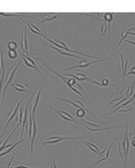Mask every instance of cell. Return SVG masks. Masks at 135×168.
<instances>
[{
  "instance_id": "1",
  "label": "cell",
  "mask_w": 135,
  "mask_h": 168,
  "mask_svg": "<svg viewBox=\"0 0 135 168\" xmlns=\"http://www.w3.org/2000/svg\"><path fill=\"white\" fill-rule=\"evenodd\" d=\"M122 139V143L118 146V151L122 158L124 157V168H127L128 164V155L129 152V138H128V126L126 125L125 132H124V137Z\"/></svg>"
},
{
  "instance_id": "2",
  "label": "cell",
  "mask_w": 135,
  "mask_h": 168,
  "mask_svg": "<svg viewBox=\"0 0 135 168\" xmlns=\"http://www.w3.org/2000/svg\"><path fill=\"white\" fill-rule=\"evenodd\" d=\"M37 59L38 60V61L40 62V63H41L42 64L44 65V66H45V67L46 68V69H48V70L49 71H50L51 72H52V73H53L54 75H56L57 77H58V78H60V79L61 80H62L63 81V82L64 83V84H65L66 85H67L68 86L69 88H70V89H71L72 91H73V92H76V94H78V95H80V96H82V97H84L83 95H82V94L80 92V91H78L77 89H76V88H74V87H73V86H71V85L70 84V83L68 82V78H65V77H63V76H62L61 75H60L59 73H58V72H56V71H55V70H53V69H52V68H50V66H48L47 64H46V63H44V60L43 59L41 58V57H40H40H37Z\"/></svg>"
},
{
  "instance_id": "3",
  "label": "cell",
  "mask_w": 135,
  "mask_h": 168,
  "mask_svg": "<svg viewBox=\"0 0 135 168\" xmlns=\"http://www.w3.org/2000/svg\"><path fill=\"white\" fill-rule=\"evenodd\" d=\"M82 140V137H57V136H54V137H50L46 138V140L43 142L41 144L42 146H46L48 144H55V143H58L59 142L62 141V140Z\"/></svg>"
},
{
  "instance_id": "4",
  "label": "cell",
  "mask_w": 135,
  "mask_h": 168,
  "mask_svg": "<svg viewBox=\"0 0 135 168\" xmlns=\"http://www.w3.org/2000/svg\"><path fill=\"white\" fill-rule=\"evenodd\" d=\"M21 61L22 60H20V62H18L16 66H14L10 70V72H8V73L7 74V76L5 78V81H4V89H3V93H2V101L3 102V99H4V92H5L6 89H7L8 86L11 83L12 80H13L14 75L15 72L17 70L18 67H19L20 64L21 63Z\"/></svg>"
},
{
  "instance_id": "5",
  "label": "cell",
  "mask_w": 135,
  "mask_h": 168,
  "mask_svg": "<svg viewBox=\"0 0 135 168\" xmlns=\"http://www.w3.org/2000/svg\"><path fill=\"white\" fill-rule=\"evenodd\" d=\"M20 57H21V58H22V60L24 61L25 64L28 67H29V68H31V69H33L34 70H35L38 73H39L42 77H43V78H44V75L42 74V72H40V69H38V67L37 65H36V63H34V61L32 60V59H31L30 57H28V56L26 55L25 53H23L22 52H21V50H20Z\"/></svg>"
},
{
  "instance_id": "6",
  "label": "cell",
  "mask_w": 135,
  "mask_h": 168,
  "mask_svg": "<svg viewBox=\"0 0 135 168\" xmlns=\"http://www.w3.org/2000/svg\"><path fill=\"white\" fill-rule=\"evenodd\" d=\"M110 57H106V58H103V59H100V60H94V61H92V62H87L86 60H81L80 62V64L78 66H72V67H68V68H66L64 69V70L67 71V70H70V69H85V68L88 67L90 66L91 65L94 64V63H99V62H101L104 61V60H110Z\"/></svg>"
},
{
  "instance_id": "7",
  "label": "cell",
  "mask_w": 135,
  "mask_h": 168,
  "mask_svg": "<svg viewBox=\"0 0 135 168\" xmlns=\"http://www.w3.org/2000/svg\"><path fill=\"white\" fill-rule=\"evenodd\" d=\"M24 99L25 98H22V99L20 100V101H19V102L17 103V104H16V106H15L14 107L13 109H12L11 110H10V113L8 114V120H7V122H6V125H5V126H4V129L2 130V134H1V135H0V138H2V135L4 134V133L5 132V131H6V129H7V128H8V125H9V122H10V121L13 119V118L15 116V115L16 114V113H17V111L19 110V108H20V104H21V102H22V101H24Z\"/></svg>"
},
{
  "instance_id": "8",
  "label": "cell",
  "mask_w": 135,
  "mask_h": 168,
  "mask_svg": "<svg viewBox=\"0 0 135 168\" xmlns=\"http://www.w3.org/2000/svg\"><path fill=\"white\" fill-rule=\"evenodd\" d=\"M21 50L25 54H28V45L27 41V26L24 23L23 35H22V41H21Z\"/></svg>"
},
{
  "instance_id": "9",
  "label": "cell",
  "mask_w": 135,
  "mask_h": 168,
  "mask_svg": "<svg viewBox=\"0 0 135 168\" xmlns=\"http://www.w3.org/2000/svg\"><path fill=\"white\" fill-rule=\"evenodd\" d=\"M114 17V14L112 13H105L103 14V17H102V20H103L104 22H106L107 23V26H108V38L110 40V32H111V28H110V24L111 22L112 21Z\"/></svg>"
},
{
  "instance_id": "10",
  "label": "cell",
  "mask_w": 135,
  "mask_h": 168,
  "mask_svg": "<svg viewBox=\"0 0 135 168\" xmlns=\"http://www.w3.org/2000/svg\"><path fill=\"white\" fill-rule=\"evenodd\" d=\"M34 94H35V93H33V95L30 96V98H28V101H27L26 105V108H25V110H24V113H23V120H22V128H21V130H20V137H21V136L22 135V132H23L24 128H25L27 122H28V121H27V117H28V113H27V109H28V104H29V103L31 102L32 99V98H33V95H34Z\"/></svg>"
},
{
  "instance_id": "11",
  "label": "cell",
  "mask_w": 135,
  "mask_h": 168,
  "mask_svg": "<svg viewBox=\"0 0 135 168\" xmlns=\"http://www.w3.org/2000/svg\"><path fill=\"white\" fill-rule=\"evenodd\" d=\"M134 29V27L133 26H130V27H129V28H128V29H126L125 30H124V31H122V32H121V35H120V40H119V42H118V44H117V46H116V49H115V50L113 51V53H112V56H113L114 55V53H116V51L117 50V49L118 48V47L121 45V44H122V42L124 40V39L127 38V36L128 35H129V32H130L131 30H133Z\"/></svg>"
},
{
  "instance_id": "12",
  "label": "cell",
  "mask_w": 135,
  "mask_h": 168,
  "mask_svg": "<svg viewBox=\"0 0 135 168\" xmlns=\"http://www.w3.org/2000/svg\"><path fill=\"white\" fill-rule=\"evenodd\" d=\"M32 141L30 143V154H31V155H33V145H34V139H35L36 134H37V126H36L35 117H32Z\"/></svg>"
},
{
  "instance_id": "13",
  "label": "cell",
  "mask_w": 135,
  "mask_h": 168,
  "mask_svg": "<svg viewBox=\"0 0 135 168\" xmlns=\"http://www.w3.org/2000/svg\"><path fill=\"white\" fill-rule=\"evenodd\" d=\"M44 45L46 47H47L52 48V49L55 50H56L57 52H58L60 54H62V55H63V56H66V57H74V58H76V59H79V60H84V59L81 58V57H78V56L74 55V54H71V53H70L65 52V51L62 50H61V49H58V48L56 47L52 46V45H47V44H44Z\"/></svg>"
},
{
  "instance_id": "14",
  "label": "cell",
  "mask_w": 135,
  "mask_h": 168,
  "mask_svg": "<svg viewBox=\"0 0 135 168\" xmlns=\"http://www.w3.org/2000/svg\"><path fill=\"white\" fill-rule=\"evenodd\" d=\"M21 20H22L23 21V23L26 24V25L28 26V29H29V30L32 32L34 33V34H36V35H40V36H41L42 35H43V33H42L41 32H40V30L38 28L37 26H34V24H32V23L28 22V21H27V20H24L22 19V18Z\"/></svg>"
},
{
  "instance_id": "15",
  "label": "cell",
  "mask_w": 135,
  "mask_h": 168,
  "mask_svg": "<svg viewBox=\"0 0 135 168\" xmlns=\"http://www.w3.org/2000/svg\"><path fill=\"white\" fill-rule=\"evenodd\" d=\"M84 126L86 127V128L88 130V131H92V132H96V131H107V130H110V129H117V128H123V126H117V127H105V128H91L90 126L87 125L86 124H85L83 122Z\"/></svg>"
},
{
  "instance_id": "16",
  "label": "cell",
  "mask_w": 135,
  "mask_h": 168,
  "mask_svg": "<svg viewBox=\"0 0 135 168\" xmlns=\"http://www.w3.org/2000/svg\"><path fill=\"white\" fill-rule=\"evenodd\" d=\"M1 16L4 17H19L20 19H22V17H27V18H34V17L28 16V15L25 14H12V13H0Z\"/></svg>"
},
{
  "instance_id": "17",
  "label": "cell",
  "mask_w": 135,
  "mask_h": 168,
  "mask_svg": "<svg viewBox=\"0 0 135 168\" xmlns=\"http://www.w3.org/2000/svg\"><path fill=\"white\" fill-rule=\"evenodd\" d=\"M58 14H53V13H48L46 14L44 17H42V19L40 20V22L41 23H45L46 21H51L54 19H56L58 17Z\"/></svg>"
},
{
  "instance_id": "18",
  "label": "cell",
  "mask_w": 135,
  "mask_h": 168,
  "mask_svg": "<svg viewBox=\"0 0 135 168\" xmlns=\"http://www.w3.org/2000/svg\"><path fill=\"white\" fill-rule=\"evenodd\" d=\"M26 140V138H23V139H22L21 140H19V141L17 142V143H16L15 144H13L11 146H10V148H8V149H4V150H3L2 152H0V157H2V156H4V155H7L8 153H9V152H11L12 150H13L14 149L15 147H16V146H17L18 144H20V143H22V141H24V140Z\"/></svg>"
},
{
  "instance_id": "19",
  "label": "cell",
  "mask_w": 135,
  "mask_h": 168,
  "mask_svg": "<svg viewBox=\"0 0 135 168\" xmlns=\"http://www.w3.org/2000/svg\"><path fill=\"white\" fill-rule=\"evenodd\" d=\"M40 93H41V90H39L38 92L37 95H36L35 100H34V105H32V117H35V116H34V113H35V110H36V108H37L38 104V102H39V99H40Z\"/></svg>"
},
{
  "instance_id": "20",
  "label": "cell",
  "mask_w": 135,
  "mask_h": 168,
  "mask_svg": "<svg viewBox=\"0 0 135 168\" xmlns=\"http://www.w3.org/2000/svg\"><path fill=\"white\" fill-rule=\"evenodd\" d=\"M134 99H135V94L133 95V96H132V98H130V99H129V100H127V101H126L125 102L123 103V104H122V105L118 106V108H117V109H115V110H113V111H112V112H111V113H107V115H108V114H112V113H116V112L118 111V110H119V109L122 108L123 107H125L126 105H128V104H130V103L131 102V101H133Z\"/></svg>"
},
{
  "instance_id": "21",
  "label": "cell",
  "mask_w": 135,
  "mask_h": 168,
  "mask_svg": "<svg viewBox=\"0 0 135 168\" xmlns=\"http://www.w3.org/2000/svg\"><path fill=\"white\" fill-rule=\"evenodd\" d=\"M50 110H52V111H54L56 113H57V114L58 115V116H60L61 118H62L63 119H64V120H66V121H68V122H74V123H77V122H74V121H73V120H71L70 119H69L68 117H67V116H65L64 115H63V114H62L61 113H60L59 111H58V109H55V108H53V107H50Z\"/></svg>"
},
{
  "instance_id": "22",
  "label": "cell",
  "mask_w": 135,
  "mask_h": 168,
  "mask_svg": "<svg viewBox=\"0 0 135 168\" xmlns=\"http://www.w3.org/2000/svg\"><path fill=\"white\" fill-rule=\"evenodd\" d=\"M22 120H23V113H22V105L21 104V106L19 108V113H18V116H17V122H18L17 125H19V126L20 125H22Z\"/></svg>"
},
{
  "instance_id": "23",
  "label": "cell",
  "mask_w": 135,
  "mask_h": 168,
  "mask_svg": "<svg viewBox=\"0 0 135 168\" xmlns=\"http://www.w3.org/2000/svg\"><path fill=\"white\" fill-rule=\"evenodd\" d=\"M82 142L83 143H85L86 145L87 146V147L88 148V149H90V150L92 151V152H93L94 153H95L96 155H100V152H98L97 150H96L95 149H94V147H92V146H91L90 144H88V140H82Z\"/></svg>"
},
{
  "instance_id": "24",
  "label": "cell",
  "mask_w": 135,
  "mask_h": 168,
  "mask_svg": "<svg viewBox=\"0 0 135 168\" xmlns=\"http://www.w3.org/2000/svg\"><path fill=\"white\" fill-rule=\"evenodd\" d=\"M86 115V110L84 108L77 109V110L76 111V116H77L80 119H82Z\"/></svg>"
},
{
  "instance_id": "25",
  "label": "cell",
  "mask_w": 135,
  "mask_h": 168,
  "mask_svg": "<svg viewBox=\"0 0 135 168\" xmlns=\"http://www.w3.org/2000/svg\"><path fill=\"white\" fill-rule=\"evenodd\" d=\"M17 44L15 41H10L8 44V49L10 50H16L17 49Z\"/></svg>"
},
{
  "instance_id": "26",
  "label": "cell",
  "mask_w": 135,
  "mask_h": 168,
  "mask_svg": "<svg viewBox=\"0 0 135 168\" xmlns=\"http://www.w3.org/2000/svg\"><path fill=\"white\" fill-rule=\"evenodd\" d=\"M8 57L10 60L16 59L17 57V53H16V50H8Z\"/></svg>"
},
{
  "instance_id": "27",
  "label": "cell",
  "mask_w": 135,
  "mask_h": 168,
  "mask_svg": "<svg viewBox=\"0 0 135 168\" xmlns=\"http://www.w3.org/2000/svg\"><path fill=\"white\" fill-rule=\"evenodd\" d=\"M81 121H82V122H84L85 124H86L87 125H88V126H92L93 128H102L100 125H97V124H94L93 123V122H88V121H86V119H81Z\"/></svg>"
},
{
  "instance_id": "28",
  "label": "cell",
  "mask_w": 135,
  "mask_h": 168,
  "mask_svg": "<svg viewBox=\"0 0 135 168\" xmlns=\"http://www.w3.org/2000/svg\"><path fill=\"white\" fill-rule=\"evenodd\" d=\"M125 62H124V71H123L122 74H123V83L124 84H125V78H126V75H127V69H128V60L127 59H124Z\"/></svg>"
},
{
  "instance_id": "29",
  "label": "cell",
  "mask_w": 135,
  "mask_h": 168,
  "mask_svg": "<svg viewBox=\"0 0 135 168\" xmlns=\"http://www.w3.org/2000/svg\"><path fill=\"white\" fill-rule=\"evenodd\" d=\"M100 83V86H116L115 84H110V81L107 78H104L101 81Z\"/></svg>"
},
{
  "instance_id": "30",
  "label": "cell",
  "mask_w": 135,
  "mask_h": 168,
  "mask_svg": "<svg viewBox=\"0 0 135 168\" xmlns=\"http://www.w3.org/2000/svg\"><path fill=\"white\" fill-rule=\"evenodd\" d=\"M10 86H11L12 88H14V89H15V90L18 91V92H25V93H28V94H31L32 93V92H29V91L26 90V89H21V88H19L17 87V86H15L14 84H11L10 85Z\"/></svg>"
},
{
  "instance_id": "31",
  "label": "cell",
  "mask_w": 135,
  "mask_h": 168,
  "mask_svg": "<svg viewBox=\"0 0 135 168\" xmlns=\"http://www.w3.org/2000/svg\"><path fill=\"white\" fill-rule=\"evenodd\" d=\"M58 111L60 112V113H62V114H63V115H64L65 116H67V117H68L69 119H70L71 120H73V121H74V122H77L76 121H75V119H74V117L73 116H71V115L70 114V113H68V112H66V111H64V110H58Z\"/></svg>"
},
{
  "instance_id": "32",
  "label": "cell",
  "mask_w": 135,
  "mask_h": 168,
  "mask_svg": "<svg viewBox=\"0 0 135 168\" xmlns=\"http://www.w3.org/2000/svg\"><path fill=\"white\" fill-rule=\"evenodd\" d=\"M128 96H126V97H125V98H122V99H121V100H120V101H118V103H117V104H115V105H114V106H113V107H112V108H111V109H113V110H114V109H115V108H116V107H117V106H118V105H119V104H122H122H123V102H125V101H127V100H128Z\"/></svg>"
},
{
  "instance_id": "33",
  "label": "cell",
  "mask_w": 135,
  "mask_h": 168,
  "mask_svg": "<svg viewBox=\"0 0 135 168\" xmlns=\"http://www.w3.org/2000/svg\"><path fill=\"white\" fill-rule=\"evenodd\" d=\"M135 75V66H134L133 68H131V69H130V71L128 72L127 75H126V76H128V75Z\"/></svg>"
},
{
  "instance_id": "34",
  "label": "cell",
  "mask_w": 135,
  "mask_h": 168,
  "mask_svg": "<svg viewBox=\"0 0 135 168\" xmlns=\"http://www.w3.org/2000/svg\"><path fill=\"white\" fill-rule=\"evenodd\" d=\"M134 86H135V80L134 81L133 84H131V87H130V92H129V96H130V95L133 94V92H134Z\"/></svg>"
},
{
  "instance_id": "35",
  "label": "cell",
  "mask_w": 135,
  "mask_h": 168,
  "mask_svg": "<svg viewBox=\"0 0 135 168\" xmlns=\"http://www.w3.org/2000/svg\"><path fill=\"white\" fill-rule=\"evenodd\" d=\"M14 155H15V152H13V154H12V155H11V158H10V161H9L8 164V166L6 167V168H10V164H11V162H12V161H13Z\"/></svg>"
},
{
  "instance_id": "36",
  "label": "cell",
  "mask_w": 135,
  "mask_h": 168,
  "mask_svg": "<svg viewBox=\"0 0 135 168\" xmlns=\"http://www.w3.org/2000/svg\"><path fill=\"white\" fill-rule=\"evenodd\" d=\"M10 168H38V167H26V166H24V165H20V166H18V167H10Z\"/></svg>"
},
{
  "instance_id": "37",
  "label": "cell",
  "mask_w": 135,
  "mask_h": 168,
  "mask_svg": "<svg viewBox=\"0 0 135 168\" xmlns=\"http://www.w3.org/2000/svg\"><path fill=\"white\" fill-rule=\"evenodd\" d=\"M131 145L134 148H135V136L132 138L131 140Z\"/></svg>"
},
{
  "instance_id": "38",
  "label": "cell",
  "mask_w": 135,
  "mask_h": 168,
  "mask_svg": "<svg viewBox=\"0 0 135 168\" xmlns=\"http://www.w3.org/2000/svg\"><path fill=\"white\" fill-rule=\"evenodd\" d=\"M124 41H125V42L131 44H133L134 46H135V41H131V40H124Z\"/></svg>"
},
{
  "instance_id": "39",
  "label": "cell",
  "mask_w": 135,
  "mask_h": 168,
  "mask_svg": "<svg viewBox=\"0 0 135 168\" xmlns=\"http://www.w3.org/2000/svg\"><path fill=\"white\" fill-rule=\"evenodd\" d=\"M129 34H130V35H134V36H135V32H129Z\"/></svg>"
},
{
  "instance_id": "40",
  "label": "cell",
  "mask_w": 135,
  "mask_h": 168,
  "mask_svg": "<svg viewBox=\"0 0 135 168\" xmlns=\"http://www.w3.org/2000/svg\"><path fill=\"white\" fill-rule=\"evenodd\" d=\"M0 39H4V38H0Z\"/></svg>"
},
{
  "instance_id": "41",
  "label": "cell",
  "mask_w": 135,
  "mask_h": 168,
  "mask_svg": "<svg viewBox=\"0 0 135 168\" xmlns=\"http://www.w3.org/2000/svg\"><path fill=\"white\" fill-rule=\"evenodd\" d=\"M1 22H2V21H0V23H1Z\"/></svg>"
}]
</instances>
